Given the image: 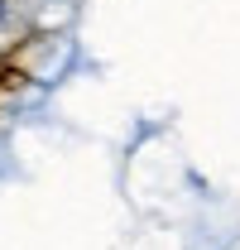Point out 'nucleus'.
I'll return each instance as SVG.
<instances>
[{"label": "nucleus", "instance_id": "nucleus-1", "mask_svg": "<svg viewBox=\"0 0 240 250\" xmlns=\"http://www.w3.org/2000/svg\"><path fill=\"white\" fill-rule=\"evenodd\" d=\"M5 20H10V10H5V0H0V24H5Z\"/></svg>", "mask_w": 240, "mask_h": 250}]
</instances>
